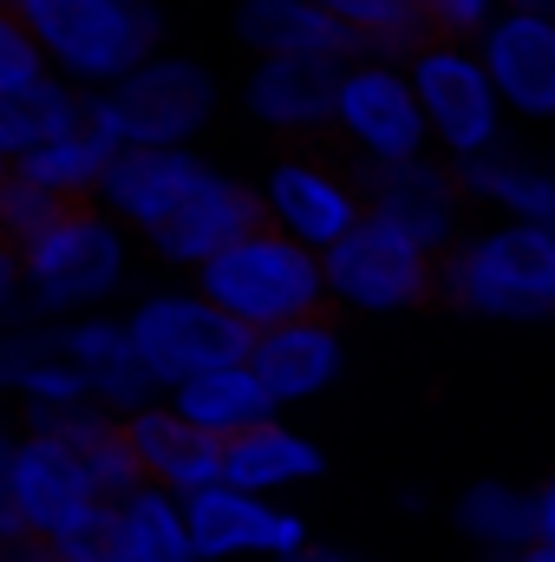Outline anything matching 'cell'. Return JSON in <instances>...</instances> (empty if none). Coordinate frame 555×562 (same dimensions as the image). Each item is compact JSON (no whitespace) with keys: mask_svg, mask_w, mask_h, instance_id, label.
<instances>
[{"mask_svg":"<svg viewBox=\"0 0 555 562\" xmlns=\"http://www.w3.org/2000/svg\"><path fill=\"white\" fill-rule=\"evenodd\" d=\"M262 223H269V203H262L249 183L203 170V183L150 229V249L170 256V262H209L216 249H229L236 236H249V229H262Z\"/></svg>","mask_w":555,"mask_h":562,"instance_id":"obj_13","label":"cell"},{"mask_svg":"<svg viewBox=\"0 0 555 562\" xmlns=\"http://www.w3.org/2000/svg\"><path fill=\"white\" fill-rule=\"evenodd\" d=\"M177 413L190 425H203L209 438H236L249 425L275 419V400L262 393V380L249 367H216V373H196L177 386Z\"/></svg>","mask_w":555,"mask_h":562,"instance_id":"obj_24","label":"cell"},{"mask_svg":"<svg viewBox=\"0 0 555 562\" xmlns=\"http://www.w3.org/2000/svg\"><path fill=\"white\" fill-rule=\"evenodd\" d=\"M209 105H216V79L196 59H150L86 112L118 150H177L209 119Z\"/></svg>","mask_w":555,"mask_h":562,"instance_id":"obj_4","label":"cell"},{"mask_svg":"<svg viewBox=\"0 0 555 562\" xmlns=\"http://www.w3.org/2000/svg\"><path fill=\"white\" fill-rule=\"evenodd\" d=\"M79 112H86V105H72L66 86H53V79L7 86V92H0V157H26V150H39V144L66 138V132L79 125Z\"/></svg>","mask_w":555,"mask_h":562,"instance_id":"obj_26","label":"cell"},{"mask_svg":"<svg viewBox=\"0 0 555 562\" xmlns=\"http://www.w3.org/2000/svg\"><path fill=\"white\" fill-rule=\"evenodd\" d=\"M236 33L262 59H340L347 66V59H366L373 53L347 20H333L314 0H249L236 13Z\"/></svg>","mask_w":555,"mask_h":562,"instance_id":"obj_17","label":"cell"},{"mask_svg":"<svg viewBox=\"0 0 555 562\" xmlns=\"http://www.w3.org/2000/svg\"><path fill=\"white\" fill-rule=\"evenodd\" d=\"M183 530L196 562H223V557H287L307 543V524L294 510H275L249 491L229 484H203L183 497Z\"/></svg>","mask_w":555,"mask_h":562,"instance_id":"obj_10","label":"cell"},{"mask_svg":"<svg viewBox=\"0 0 555 562\" xmlns=\"http://www.w3.org/2000/svg\"><path fill=\"white\" fill-rule=\"evenodd\" d=\"M510 562H555V543H543V537H536V543H523Z\"/></svg>","mask_w":555,"mask_h":562,"instance_id":"obj_36","label":"cell"},{"mask_svg":"<svg viewBox=\"0 0 555 562\" xmlns=\"http://www.w3.org/2000/svg\"><path fill=\"white\" fill-rule=\"evenodd\" d=\"M118 269H125L118 229L99 216V203L66 210L53 229H39L33 243H20V276H26L33 301H39L46 314H59V307H92L99 294L118 288Z\"/></svg>","mask_w":555,"mask_h":562,"instance_id":"obj_7","label":"cell"},{"mask_svg":"<svg viewBox=\"0 0 555 562\" xmlns=\"http://www.w3.org/2000/svg\"><path fill=\"white\" fill-rule=\"evenodd\" d=\"M327 294L353 301V307H373V314H393V307H424L438 301V256L418 249L412 236L386 229L380 216H360L320 262Z\"/></svg>","mask_w":555,"mask_h":562,"instance_id":"obj_6","label":"cell"},{"mask_svg":"<svg viewBox=\"0 0 555 562\" xmlns=\"http://www.w3.org/2000/svg\"><path fill=\"white\" fill-rule=\"evenodd\" d=\"M366 216L412 236L418 249L444 256L451 236H457V216H464V183H457V170L418 164V157L412 164H380L373 183H366Z\"/></svg>","mask_w":555,"mask_h":562,"instance_id":"obj_12","label":"cell"},{"mask_svg":"<svg viewBox=\"0 0 555 562\" xmlns=\"http://www.w3.org/2000/svg\"><path fill=\"white\" fill-rule=\"evenodd\" d=\"M125 438H132V458H138L144 484H157L170 497L223 484V438H209L203 425H190L177 406H138L125 419Z\"/></svg>","mask_w":555,"mask_h":562,"instance_id":"obj_14","label":"cell"},{"mask_svg":"<svg viewBox=\"0 0 555 562\" xmlns=\"http://www.w3.org/2000/svg\"><path fill=\"white\" fill-rule=\"evenodd\" d=\"M66 562H125V524H118V504H99L86 510L59 543H53Z\"/></svg>","mask_w":555,"mask_h":562,"instance_id":"obj_28","label":"cell"},{"mask_svg":"<svg viewBox=\"0 0 555 562\" xmlns=\"http://www.w3.org/2000/svg\"><path fill=\"white\" fill-rule=\"evenodd\" d=\"M33 79H46V53H39V40L26 33L20 13H0V92L33 86Z\"/></svg>","mask_w":555,"mask_h":562,"instance_id":"obj_30","label":"cell"},{"mask_svg":"<svg viewBox=\"0 0 555 562\" xmlns=\"http://www.w3.org/2000/svg\"><path fill=\"white\" fill-rule=\"evenodd\" d=\"M438 301L490 321H550L555 314V236L536 223L451 243L438 256Z\"/></svg>","mask_w":555,"mask_h":562,"instance_id":"obj_2","label":"cell"},{"mask_svg":"<svg viewBox=\"0 0 555 562\" xmlns=\"http://www.w3.org/2000/svg\"><path fill=\"white\" fill-rule=\"evenodd\" d=\"M412 99H418V112H424V125L451 144L457 157L497 144V86H490L484 59H471L464 46H418Z\"/></svg>","mask_w":555,"mask_h":562,"instance_id":"obj_8","label":"cell"},{"mask_svg":"<svg viewBox=\"0 0 555 562\" xmlns=\"http://www.w3.org/2000/svg\"><path fill=\"white\" fill-rule=\"evenodd\" d=\"M523 13H555V0H523Z\"/></svg>","mask_w":555,"mask_h":562,"instance_id":"obj_37","label":"cell"},{"mask_svg":"<svg viewBox=\"0 0 555 562\" xmlns=\"http://www.w3.org/2000/svg\"><path fill=\"white\" fill-rule=\"evenodd\" d=\"M13 445H20V438L0 425V543H7V550L26 543V537H20V517H13Z\"/></svg>","mask_w":555,"mask_h":562,"instance_id":"obj_31","label":"cell"},{"mask_svg":"<svg viewBox=\"0 0 555 562\" xmlns=\"http://www.w3.org/2000/svg\"><path fill=\"white\" fill-rule=\"evenodd\" d=\"M275 562H347V557H340V550H327V543H314V537H307V543H301V550H287V557H275Z\"/></svg>","mask_w":555,"mask_h":562,"instance_id":"obj_34","label":"cell"},{"mask_svg":"<svg viewBox=\"0 0 555 562\" xmlns=\"http://www.w3.org/2000/svg\"><path fill=\"white\" fill-rule=\"evenodd\" d=\"M340 59H262L249 79V112L275 125L281 138H307L333 125L340 105Z\"/></svg>","mask_w":555,"mask_h":562,"instance_id":"obj_18","label":"cell"},{"mask_svg":"<svg viewBox=\"0 0 555 562\" xmlns=\"http://www.w3.org/2000/svg\"><path fill=\"white\" fill-rule=\"evenodd\" d=\"M46 59L79 79H125L138 72L163 33L150 0H20L13 7Z\"/></svg>","mask_w":555,"mask_h":562,"instance_id":"obj_3","label":"cell"},{"mask_svg":"<svg viewBox=\"0 0 555 562\" xmlns=\"http://www.w3.org/2000/svg\"><path fill=\"white\" fill-rule=\"evenodd\" d=\"M0 177H7V157H0Z\"/></svg>","mask_w":555,"mask_h":562,"instance_id":"obj_39","label":"cell"},{"mask_svg":"<svg viewBox=\"0 0 555 562\" xmlns=\"http://www.w3.org/2000/svg\"><path fill=\"white\" fill-rule=\"evenodd\" d=\"M457 530L477 550L510 562L523 543H536V497L517 491V484H503V477H484V484H471L457 497Z\"/></svg>","mask_w":555,"mask_h":562,"instance_id":"obj_25","label":"cell"},{"mask_svg":"<svg viewBox=\"0 0 555 562\" xmlns=\"http://www.w3.org/2000/svg\"><path fill=\"white\" fill-rule=\"evenodd\" d=\"M112 157H118V144L92 125V112H79V125H72L66 138L39 144V150H26V157H13V170L33 177V183H46V190H59V196H72V203H92V196L105 190Z\"/></svg>","mask_w":555,"mask_h":562,"instance_id":"obj_23","label":"cell"},{"mask_svg":"<svg viewBox=\"0 0 555 562\" xmlns=\"http://www.w3.org/2000/svg\"><path fill=\"white\" fill-rule=\"evenodd\" d=\"M118 524H125V562H196L190 530H183V504L157 484H138L118 504Z\"/></svg>","mask_w":555,"mask_h":562,"instance_id":"obj_27","label":"cell"},{"mask_svg":"<svg viewBox=\"0 0 555 562\" xmlns=\"http://www.w3.org/2000/svg\"><path fill=\"white\" fill-rule=\"evenodd\" d=\"M125 334H132V353L150 373V386H183L196 373L242 367L249 340H256L242 321H229L203 294H157V301H144L138 314L125 321Z\"/></svg>","mask_w":555,"mask_h":562,"instance_id":"obj_5","label":"cell"},{"mask_svg":"<svg viewBox=\"0 0 555 562\" xmlns=\"http://www.w3.org/2000/svg\"><path fill=\"white\" fill-rule=\"evenodd\" d=\"M0 562H7V543H0Z\"/></svg>","mask_w":555,"mask_h":562,"instance_id":"obj_40","label":"cell"},{"mask_svg":"<svg viewBox=\"0 0 555 562\" xmlns=\"http://www.w3.org/2000/svg\"><path fill=\"white\" fill-rule=\"evenodd\" d=\"M13 288H20V249H13V243L0 236V307L13 301Z\"/></svg>","mask_w":555,"mask_h":562,"instance_id":"obj_32","label":"cell"},{"mask_svg":"<svg viewBox=\"0 0 555 562\" xmlns=\"http://www.w3.org/2000/svg\"><path fill=\"white\" fill-rule=\"evenodd\" d=\"M13 7H20V0H0V13H13Z\"/></svg>","mask_w":555,"mask_h":562,"instance_id":"obj_38","label":"cell"},{"mask_svg":"<svg viewBox=\"0 0 555 562\" xmlns=\"http://www.w3.org/2000/svg\"><path fill=\"white\" fill-rule=\"evenodd\" d=\"M262 393L275 406H294V400H314L340 380V334L327 327V314H307V321H287V327H262L249 340V360H242Z\"/></svg>","mask_w":555,"mask_h":562,"instance_id":"obj_15","label":"cell"},{"mask_svg":"<svg viewBox=\"0 0 555 562\" xmlns=\"http://www.w3.org/2000/svg\"><path fill=\"white\" fill-rule=\"evenodd\" d=\"M203 157H190V150H118L112 157V170H105V196H112V210L118 216H132L144 236L203 183Z\"/></svg>","mask_w":555,"mask_h":562,"instance_id":"obj_20","label":"cell"},{"mask_svg":"<svg viewBox=\"0 0 555 562\" xmlns=\"http://www.w3.org/2000/svg\"><path fill=\"white\" fill-rule=\"evenodd\" d=\"M340 138L360 144L373 164H412L424 144V112L412 99V79H399L386 59H366L340 72V105H333Z\"/></svg>","mask_w":555,"mask_h":562,"instance_id":"obj_11","label":"cell"},{"mask_svg":"<svg viewBox=\"0 0 555 562\" xmlns=\"http://www.w3.org/2000/svg\"><path fill=\"white\" fill-rule=\"evenodd\" d=\"M457 183L471 196L503 203L517 223H536V229L555 236V164H530V157H517L503 144H484V150L457 157Z\"/></svg>","mask_w":555,"mask_h":562,"instance_id":"obj_22","label":"cell"},{"mask_svg":"<svg viewBox=\"0 0 555 562\" xmlns=\"http://www.w3.org/2000/svg\"><path fill=\"white\" fill-rule=\"evenodd\" d=\"M431 46H464L477 26H490V0H412Z\"/></svg>","mask_w":555,"mask_h":562,"instance_id":"obj_29","label":"cell"},{"mask_svg":"<svg viewBox=\"0 0 555 562\" xmlns=\"http://www.w3.org/2000/svg\"><path fill=\"white\" fill-rule=\"evenodd\" d=\"M7 562H66V557H59L53 543H13V550H7Z\"/></svg>","mask_w":555,"mask_h":562,"instance_id":"obj_35","label":"cell"},{"mask_svg":"<svg viewBox=\"0 0 555 562\" xmlns=\"http://www.w3.org/2000/svg\"><path fill=\"white\" fill-rule=\"evenodd\" d=\"M536 537H543V543H555V477L536 491Z\"/></svg>","mask_w":555,"mask_h":562,"instance_id":"obj_33","label":"cell"},{"mask_svg":"<svg viewBox=\"0 0 555 562\" xmlns=\"http://www.w3.org/2000/svg\"><path fill=\"white\" fill-rule=\"evenodd\" d=\"M320 477V445H307L301 431L262 419L236 438H223V484L229 491H249V497H269L287 484H307Z\"/></svg>","mask_w":555,"mask_h":562,"instance_id":"obj_21","label":"cell"},{"mask_svg":"<svg viewBox=\"0 0 555 562\" xmlns=\"http://www.w3.org/2000/svg\"><path fill=\"white\" fill-rule=\"evenodd\" d=\"M484 72L497 99H510L530 119H555V13H510L484 40Z\"/></svg>","mask_w":555,"mask_h":562,"instance_id":"obj_16","label":"cell"},{"mask_svg":"<svg viewBox=\"0 0 555 562\" xmlns=\"http://www.w3.org/2000/svg\"><path fill=\"white\" fill-rule=\"evenodd\" d=\"M99 504L105 497L92 491V477L72 458V445H59L53 431H26L13 445V517H20L26 543H59Z\"/></svg>","mask_w":555,"mask_h":562,"instance_id":"obj_9","label":"cell"},{"mask_svg":"<svg viewBox=\"0 0 555 562\" xmlns=\"http://www.w3.org/2000/svg\"><path fill=\"white\" fill-rule=\"evenodd\" d=\"M59 353H66L72 373L86 380L92 406H105V413H138L144 400H150V373L138 367L132 334H125L118 321H72V327H59Z\"/></svg>","mask_w":555,"mask_h":562,"instance_id":"obj_19","label":"cell"},{"mask_svg":"<svg viewBox=\"0 0 555 562\" xmlns=\"http://www.w3.org/2000/svg\"><path fill=\"white\" fill-rule=\"evenodd\" d=\"M203 276V301H216L229 321H242L249 334L262 327H287L327 307V276L320 256L307 243H294L287 229L262 223L249 236H236L229 249H216L209 262H196Z\"/></svg>","mask_w":555,"mask_h":562,"instance_id":"obj_1","label":"cell"}]
</instances>
